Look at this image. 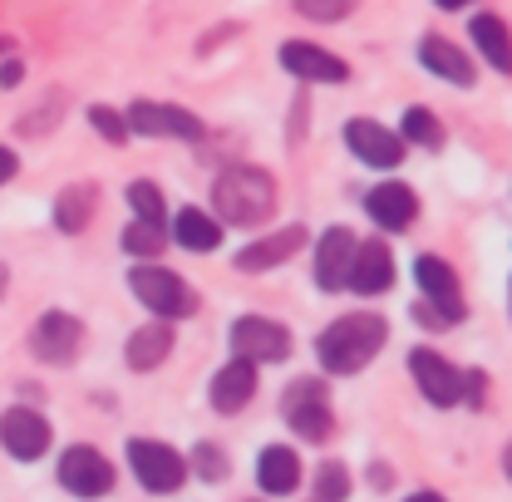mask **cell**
<instances>
[{
	"label": "cell",
	"mask_w": 512,
	"mask_h": 502,
	"mask_svg": "<svg viewBox=\"0 0 512 502\" xmlns=\"http://www.w3.org/2000/svg\"><path fill=\"white\" fill-rule=\"evenodd\" d=\"M212 207L232 227H261L271 217V207H276V183L261 168H227L212 183Z\"/></svg>",
	"instance_id": "7a4b0ae2"
},
{
	"label": "cell",
	"mask_w": 512,
	"mask_h": 502,
	"mask_svg": "<svg viewBox=\"0 0 512 502\" xmlns=\"http://www.w3.org/2000/svg\"><path fill=\"white\" fill-rule=\"evenodd\" d=\"M128 286H133V296L158 315V320H183V315L197 311V296H192L173 271H163V266H153V261L138 266V271H128Z\"/></svg>",
	"instance_id": "277c9868"
},
{
	"label": "cell",
	"mask_w": 512,
	"mask_h": 502,
	"mask_svg": "<svg viewBox=\"0 0 512 502\" xmlns=\"http://www.w3.org/2000/svg\"><path fill=\"white\" fill-rule=\"evenodd\" d=\"M128 468H133V478H138L148 493H173V488H183V478H188L183 453H173L168 443H158V439L128 443Z\"/></svg>",
	"instance_id": "5b68a950"
},
{
	"label": "cell",
	"mask_w": 512,
	"mask_h": 502,
	"mask_svg": "<svg viewBox=\"0 0 512 502\" xmlns=\"http://www.w3.org/2000/svg\"><path fill=\"white\" fill-rule=\"evenodd\" d=\"M439 10H458V5H473V0H434Z\"/></svg>",
	"instance_id": "e575fe53"
},
{
	"label": "cell",
	"mask_w": 512,
	"mask_h": 502,
	"mask_svg": "<svg viewBox=\"0 0 512 502\" xmlns=\"http://www.w3.org/2000/svg\"><path fill=\"white\" fill-rule=\"evenodd\" d=\"M252 389H256V365L232 360V365H222V370L212 375V409H217V414H237V409L252 399Z\"/></svg>",
	"instance_id": "ffe728a7"
},
{
	"label": "cell",
	"mask_w": 512,
	"mask_h": 502,
	"mask_svg": "<svg viewBox=\"0 0 512 502\" xmlns=\"http://www.w3.org/2000/svg\"><path fill=\"white\" fill-rule=\"evenodd\" d=\"M20 74H25V69H20V60L0 64V84H5V89H15V84H20Z\"/></svg>",
	"instance_id": "836d02e7"
},
{
	"label": "cell",
	"mask_w": 512,
	"mask_h": 502,
	"mask_svg": "<svg viewBox=\"0 0 512 502\" xmlns=\"http://www.w3.org/2000/svg\"><path fill=\"white\" fill-rule=\"evenodd\" d=\"M128 207L138 212V222H148V227H163V192L153 188V183H128Z\"/></svg>",
	"instance_id": "4316f807"
},
{
	"label": "cell",
	"mask_w": 512,
	"mask_h": 502,
	"mask_svg": "<svg viewBox=\"0 0 512 502\" xmlns=\"http://www.w3.org/2000/svg\"><path fill=\"white\" fill-rule=\"evenodd\" d=\"M0 443H5V453L20 458V463L40 458V453L50 448L45 414H35V409H10V414H0Z\"/></svg>",
	"instance_id": "5bb4252c"
},
{
	"label": "cell",
	"mask_w": 512,
	"mask_h": 502,
	"mask_svg": "<svg viewBox=\"0 0 512 502\" xmlns=\"http://www.w3.org/2000/svg\"><path fill=\"white\" fill-rule=\"evenodd\" d=\"M414 281H419V291H424V306H414V320H424V325H434V330L463 320L458 276L448 271L444 256H419V261H414Z\"/></svg>",
	"instance_id": "3957f363"
},
{
	"label": "cell",
	"mask_w": 512,
	"mask_h": 502,
	"mask_svg": "<svg viewBox=\"0 0 512 502\" xmlns=\"http://www.w3.org/2000/svg\"><path fill=\"white\" fill-rule=\"evenodd\" d=\"M124 124H128V133H143V138H202L197 114L178 109V104H148V99H138L124 114Z\"/></svg>",
	"instance_id": "9c48e42d"
},
{
	"label": "cell",
	"mask_w": 512,
	"mask_h": 502,
	"mask_svg": "<svg viewBox=\"0 0 512 502\" xmlns=\"http://www.w3.org/2000/svg\"><path fill=\"white\" fill-rule=\"evenodd\" d=\"M0 291H5V266H0Z\"/></svg>",
	"instance_id": "8d00e7d4"
},
{
	"label": "cell",
	"mask_w": 512,
	"mask_h": 502,
	"mask_svg": "<svg viewBox=\"0 0 512 502\" xmlns=\"http://www.w3.org/2000/svg\"><path fill=\"white\" fill-rule=\"evenodd\" d=\"M124 251L128 256H148V261H153V256L163 251V232L148 227V222H133V227L124 232Z\"/></svg>",
	"instance_id": "83f0119b"
},
{
	"label": "cell",
	"mask_w": 512,
	"mask_h": 502,
	"mask_svg": "<svg viewBox=\"0 0 512 502\" xmlns=\"http://www.w3.org/2000/svg\"><path fill=\"white\" fill-rule=\"evenodd\" d=\"M301 247H306V227H281V232H271V237L237 251V271H271V266L291 261Z\"/></svg>",
	"instance_id": "e0dca14e"
},
{
	"label": "cell",
	"mask_w": 512,
	"mask_h": 502,
	"mask_svg": "<svg viewBox=\"0 0 512 502\" xmlns=\"http://www.w3.org/2000/svg\"><path fill=\"white\" fill-rule=\"evenodd\" d=\"M404 502H444L439 493H414V498H404Z\"/></svg>",
	"instance_id": "d590c367"
},
{
	"label": "cell",
	"mask_w": 512,
	"mask_h": 502,
	"mask_svg": "<svg viewBox=\"0 0 512 502\" xmlns=\"http://www.w3.org/2000/svg\"><path fill=\"white\" fill-rule=\"evenodd\" d=\"M79 340H84V325L64 311H45L40 325L30 330V350L45 360V365H69L79 355Z\"/></svg>",
	"instance_id": "30bf717a"
},
{
	"label": "cell",
	"mask_w": 512,
	"mask_h": 502,
	"mask_svg": "<svg viewBox=\"0 0 512 502\" xmlns=\"http://www.w3.org/2000/svg\"><path fill=\"white\" fill-rule=\"evenodd\" d=\"M89 124L99 128V133H104L109 143H124V138H128L124 114H114V109H104V104H94V109H89Z\"/></svg>",
	"instance_id": "4dcf8cb0"
},
{
	"label": "cell",
	"mask_w": 512,
	"mask_h": 502,
	"mask_svg": "<svg viewBox=\"0 0 512 502\" xmlns=\"http://www.w3.org/2000/svg\"><path fill=\"white\" fill-rule=\"evenodd\" d=\"M256 483H261V493H271V498H286V493H296V483H301V458L291 453V448H261V458H256Z\"/></svg>",
	"instance_id": "d6986e66"
},
{
	"label": "cell",
	"mask_w": 512,
	"mask_h": 502,
	"mask_svg": "<svg viewBox=\"0 0 512 502\" xmlns=\"http://www.w3.org/2000/svg\"><path fill=\"white\" fill-rule=\"evenodd\" d=\"M0 50H5V40H0Z\"/></svg>",
	"instance_id": "f35d334b"
},
{
	"label": "cell",
	"mask_w": 512,
	"mask_h": 502,
	"mask_svg": "<svg viewBox=\"0 0 512 502\" xmlns=\"http://www.w3.org/2000/svg\"><path fill=\"white\" fill-rule=\"evenodd\" d=\"M468 35H473V45L483 50V60L493 64L498 74H512V30L498 15H473Z\"/></svg>",
	"instance_id": "7402d4cb"
},
{
	"label": "cell",
	"mask_w": 512,
	"mask_h": 502,
	"mask_svg": "<svg viewBox=\"0 0 512 502\" xmlns=\"http://www.w3.org/2000/svg\"><path fill=\"white\" fill-rule=\"evenodd\" d=\"M365 212L380 222L384 232H404V227L414 222L419 202H414V192L404 188V183H380V188L365 197Z\"/></svg>",
	"instance_id": "ac0fdd59"
},
{
	"label": "cell",
	"mask_w": 512,
	"mask_h": 502,
	"mask_svg": "<svg viewBox=\"0 0 512 502\" xmlns=\"http://www.w3.org/2000/svg\"><path fill=\"white\" fill-rule=\"evenodd\" d=\"M281 64H286V74H296L306 84H345L350 79V64L335 60L320 45H306V40H286L281 45Z\"/></svg>",
	"instance_id": "7c38bea8"
},
{
	"label": "cell",
	"mask_w": 512,
	"mask_h": 502,
	"mask_svg": "<svg viewBox=\"0 0 512 502\" xmlns=\"http://www.w3.org/2000/svg\"><path fill=\"white\" fill-rule=\"evenodd\" d=\"M60 483L74 498H104L114 488V468H109V458L99 448L74 443V448H64V458H60Z\"/></svg>",
	"instance_id": "52a82bcc"
},
{
	"label": "cell",
	"mask_w": 512,
	"mask_h": 502,
	"mask_svg": "<svg viewBox=\"0 0 512 502\" xmlns=\"http://www.w3.org/2000/svg\"><path fill=\"white\" fill-rule=\"evenodd\" d=\"M355 247H360V242H355L345 227H330V232L320 237V247H316V286L320 291H340V286L350 281Z\"/></svg>",
	"instance_id": "2e32d148"
},
{
	"label": "cell",
	"mask_w": 512,
	"mask_h": 502,
	"mask_svg": "<svg viewBox=\"0 0 512 502\" xmlns=\"http://www.w3.org/2000/svg\"><path fill=\"white\" fill-rule=\"evenodd\" d=\"M281 414H286V424H291L306 443H325L330 429H335L320 379H296V384L286 389V399H281Z\"/></svg>",
	"instance_id": "8992f818"
},
{
	"label": "cell",
	"mask_w": 512,
	"mask_h": 502,
	"mask_svg": "<svg viewBox=\"0 0 512 502\" xmlns=\"http://www.w3.org/2000/svg\"><path fill=\"white\" fill-rule=\"evenodd\" d=\"M15 168H20V163H15V153H10V148L0 143V188H5V183L15 178Z\"/></svg>",
	"instance_id": "d6a6232c"
},
{
	"label": "cell",
	"mask_w": 512,
	"mask_h": 502,
	"mask_svg": "<svg viewBox=\"0 0 512 502\" xmlns=\"http://www.w3.org/2000/svg\"><path fill=\"white\" fill-rule=\"evenodd\" d=\"M89 212H94V188H69L60 202H55V222H60V232H84Z\"/></svg>",
	"instance_id": "d4e9b609"
},
{
	"label": "cell",
	"mask_w": 512,
	"mask_h": 502,
	"mask_svg": "<svg viewBox=\"0 0 512 502\" xmlns=\"http://www.w3.org/2000/svg\"><path fill=\"white\" fill-rule=\"evenodd\" d=\"M192 468H197L207 483H217V478H227V453H217L212 443H197V448H192Z\"/></svg>",
	"instance_id": "f546056e"
},
{
	"label": "cell",
	"mask_w": 512,
	"mask_h": 502,
	"mask_svg": "<svg viewBox=\"0 0 512 502\" xmlns=\"http://www.w3.org/2000/svg\"><path fill=\"white\" fill-rule=\"evenodd\" d=\"M350 291H360V296H380L394 286V256L384 247L380 237L375 242H360L355 247V261H350V281H345Z\"/></svg>",
	"instance_id": "9a60e30c"
},
{
	"label": "cell",
	"mask_w": 512,
	"mask_h": 502,
	"mask_svg": "<svg viewBox=\"0 0 512 502\" xmlns=\"http://www.w3.org/2000/svg\"><path fill=\"white\" fill-rule=\"evenodd\" d=\"M168 350H173V330H168V320H153L128 335V370H153L168 360Z\"/></svg>",
	"instance_id": "603a6c76"
},
{
	"label": "cell",
	"mask_w": 512,
	"mask_h": 502,
	"mask_svg": "<svg viewBox=\"0 0 512 502\" xmlns=\"http://www.w3.org/2000/svg\"><path fill=\"white\" fill-rule=\"evenodd\" d=\"M350 5H355V0H296V10L311 15V20H345Z\"/></svg>",
	"instance_id": "1f68e13d"
},
{
	"label": "cell",
	"mask_w": 512,
	"mask_h": 502,
	"mask_svg": "<svg viewBox=\"0 0 512 502\" xmlns=\"http://www.w3.org/2000/svg\"><path fill=\"white\" fill-rule=\"evenodd\" d=\"M232 350H237V360H247V365H276V360L291 355V335H286L276 320L242 315V320L232 325Z\"/></svg>",
	"instance_id": "ba28073f"
},
{
	"label": "cell",
	"mask_w": 512,
	"mask_h": 502,
	"mask_svg": "<svg viewBox=\"0 0 512 502\" xmlns=\"http://www.w3.org/2000/svg\"><path fill=\"white\" fill-rule=\"evenodd\" d=\"M404 138L419 148H444V124L429 109H404Z\"/></svg>",
	"instance_id": "484cf974"
},
{
	"label": "cell",
	"mask_w": 512,
	"mask_h": 502,
	"mask_svg": "<svg viewBox=\"0 0 512 502\" xmlns=\"http://www.w3.org/2000/svg\"><path fill=\"white\" fill-rule=\"evenodd\" d=\"M419 64L429 69V74H439V79H448V84H473V64H468V55H458V45H448L444 35H424L419 40Z\"/></svg>",
	"instance_id": "44dd1931"
},
{
	"label": "cell",
	"mask_w": 512,
	"mask_h": 502,
	"mask_svg": "<svg viewBox=\"0 0 512 502\" xmlns=\"http://www.w3.org/2000/svg\"><path fill=\"white\" fill-rule=\"evenodd\" d=\"M350 493V473L340 468V463H320V473H316V498L320 502H340Z\"/></svg>",
	"instance_id": "f1b7e54d"
},
{
	"label": "cell",
	"mask_w": 512,
	"mask_h": 502,
	"mask_svg": "<svg viewBox=\"0 0 512 502\" xmlns=\"http://www.w3.org/2000/svg\"><path fill=\"white\" fill-rule=\"evenodd\" d=\"M384 335H389V325H384L380 315H340L335 325H325L316 340V355L320 365L330 370V375H355V370H365L375 355H380Z\"/></svg>",
	"instance_id": "6da1fadb"
},
{
	"label": "cell",
	"mask_w": 512,
	"mask_h": 502,
	"mask_svg": "<svg viewBox=\"0 0 512 502\" xmlns=\"http://www.w3.org/2000/svg\"><path fill=\"white\" fill-rule=\"evenodd\" d=\"M173 237H178V247H188V251H212L222 242V222H212V217L197 212V207H183V212L173 217Z\"/></svg>",
	"instance_id": "cb8c5ba5"
},
{
	"label": "cell",
	"mask_w": 512,
	"mask_h": 502,
	"mask_svg": "<svg viewBox=\"0 0 512 502\" xmlns=\"http://www.w3.org/2000/svg\"><path fill=\"white\" fill-rule=\"evenodd\" d=\"M508 473H512V448H508Z\"/></svg>",
	"instance_id": "74e56055"
},
{
	"label": "cell",
	"mask_w": 512,
	"mask_h": 502,
	"mask_svg": "<svg viewBox=\"0 0 512 502\" xmlns=\"http://www.w3.org/2000/svg\"><path fill=\"white\" fill-rule=\"evenodd\" d=\"M345 143H350V153H355L360 163H370V168H399V163H404V138L389 133L384 124H375V119L345 124Z\"/></svg>",
	"instance_id": "8fae6325"
},
{
	"label": "cell",
	"mask_w": 512,
	"mask_h": 502,
	"mask_svg": "<svg viewBox=\"0 0 512 502\" xmlns=\"http://www.w3.org/2000/svg\"><path fill=\"white\" fill-rule=\"evenodd\" d=\"M409 375H414V384L424 389V399L439 404V409H448V404L463 399V375H458L448 360H439L434 350H414V355H409Z\"/></svg>",
	"instance_id": "4fadbf2b"
}]
</instances>
